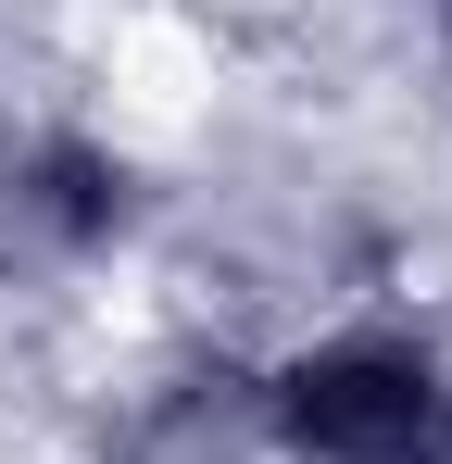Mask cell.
<instances>
[{
	"mask_svg": "<svg viewBox=\"0 0 452 464\" xmlns=\"http://www.w3.org/2000/svg\"><path fill=\"white\" fill-rule=\"evenodd\" d=\"M277 427L314 464H452V377L402 339H327L277 377Z\"/></svg>",
	"mask_w": 452,
	"mask_h": 464,
	"instance_id": "cell-1",
	"label": "cell"
}]
</instances>
